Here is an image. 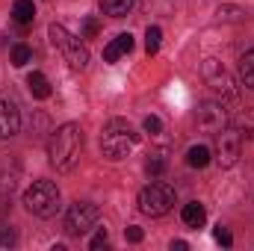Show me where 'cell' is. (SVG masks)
<instances>
[{"mask_svg":"<svg viewBox=\"0 0 254 251\" xmlns=\"http://www.w3.org/2000/svg\"><path fill=\"white\" fill-rule=\"evenodd\" d=\"M142 237H145V234H142V228H136V225H133V228H127V240H130V243H142Z\"/></svg>","mask_w":254,"mask_h":251,"instance_id":"cell-27","label":"cell"},{"mask_svg":"<svg viewBox=\"0 0 254 251\" xmlns=\"http://www.w3.org/2000/svg\"><path fill=\"white\" fill-rule=\"evenodd\" d=\"M240 133H246V136L254 139V110H246V116H243V130H240Z\"/></svg>","mask_w":254,"mask_h":251,"instance_id":"cell-24","label":"cell"},{"mask_svg":"<svg viewBox=\"0 0 254 251\" xmlns=\"http://www.w3.org/2000/svg\"><path fill=\"white\" fill-rule=\"evenodd\" d=\"M21 130V113L12 101H0V139H12Z\"/></svg>","mask_w":254,"mask_h":251,"instance_id":"cell-10","label":"cell"},{"mask_svg":"<svg viewBox=\"0 0 254 251\" xmlns=\"http://www.w3.org/2000/svg\"><path fill=\"white\" fill-rule=\"evenodd\" d=\"M24 207L39 216V219H51L60 210V189L54 181H36L33 187L24 192Z\"/></svg>","mask_w":254,"mask_h":251,"instance_id":"cell-3","label":"cell"},{"mask_svg":"<svg viewBox=\"0 0 254 251\" xmlns=\"http://www.w3.org/2000/svg\"><path fill=\"white\" fill-rule=\"evenodd\" d=\"M98 3H101L104 15H110V18H125L133 6V0H98Z\"/></svg>","mask_w":254,"mask_h":251,"instance_id":"cell-15","label":"cell"},{"mask_svg":"<svg viewBox=\"0 0 254 251\" xmlns=\"http://www.w3.org/2000/svg\"><path fill=\"white\" fill-rule=\"evenodd\" d=\"M27 89H30V95L39 98V101L51 98V83H48V77H45L42 71H33V74L27 77Z\"/></svg>","mask_w":254,"mask_h":251,"instance_id":"cell-12","label":"cell"},{"mask_svg":"<svg viewBox=\"0 0 254 251\" xmlns=\"http://www.w3.org/2000/svg\"><path fill=\"white\" fill-rule=\"evenodd\" d=\"M6 246H15V231L12 228H0V249Z\"/></svg>","mask_w":254,"mask_h":251,"instance_id":"cell-26","label":"cell"},{"mask_svg":"<svg viewBox=\"0 0 254 251\" xmlns=\"http://www.w3.org/2000/svg\"><path fill=\"white\" fill-rule=\"evenodd\" d=\"M198 127L204 133H219L228 127V110H225V101H207L201 110H198Z\"/></svg>","mask_w":254,"mask_h":251,"instance_id":"cell-8","label":"cell"},{"mask_svg":"<svg viewBox=\"0 0 254 251\" xmlns=\"http://www.w3.org/2000/svg\"><path fill=\"white\" fill-rule=\"evenodd\" d=\"M175 204V189L169 184H151L139 192V210L145 216H166Z\"/></svg>","mask_w":254,"mask_h":251,"instance_id":"cell-6","label":"cell"},{"mask_svg":"<svg viewBox=\"0 0 254 251\" xmlns=\"http://www.w3.org/2000/svg\"><path fill=\"white\" fill-rule=\"evenodd\" d=\"M160 39H163V30L160 27H148V33H145V51H148V57H154L160 51Z\"/></svg>","mask_w":254,"mask_h":251,"instance_id":"cell-18","label":"cell"},{"mask_svg":"<svg viewBox=\"0 0 254 251\" xmlns=\"http://www.w3.org/2000/svg\"><path fill=\"white\" fill-rule=\"evenodd\" d=\"M240 154H243V133L240 130H231V127L219 130L216 133V160H219V166L222 169H231L240 160Z\"/></svg>","mask_w":254,"mask_h":251,"instance_id":"cell-7","label":"cell"},{"mask_svg":"<svg viewBox=\"0 0 254 251\" xmlns=\"http://www.w3.org/2000/svg\"><path fill=\"white\" fill-rule=\"evenodd\" d=\"M204 80L222 95V98H234L237 92H234V80L228 77V71L222 68V63H216V60H207L204 63Z\"/></svg>","mask_w":254,"mask_h":251,"instance_id":"cell-9","label":"cell"},{"mask_svg":"<svg viewBox=\"0 0 254 251\" xmlns=\"http://www.w3.org/2000/svg\"><path fill=\"white\" fill-rule=\"evenodd\" d=\"M213 237H216V243H219V246H231V243H234L231 231H228V228H222V225L216 228V234H213Z\"/></svg>","mask_w":254,"mask_h":251,"instance_id":"cell-25","label":"cell"},{"mask_svg":"<svg viewBox=\"0 0 254 251\" xmlns=\"http://www.w3.org/2000/svg\"><path fill=\"white\" fill-rule=\"evenodd\" d=\"M187 249V243H184V240H175V243H172V251H184Z\"/></svg>","mask_w":254,"mask_h":251,"instance_id":"cell-28","label":"cell"},{"mask_svg":"<svg viewBox=\"0 0 254 251\" xmlns=\"http://www.w3.org/2000/svg\"><path fill=\"white\" fill-rule=\"evenodd\" d=\"M207 163H210V148H207V145H192L190 151H187V166L204 169Z\"/></svg>","mask_w":254,"mask_h":251,"instance_id":"cell-16","label":"cell"},{"mask_svg":"<svg viewBox=\"0 0 254 251\" xmlns=\"http://www.w3.org/2000/svg\"><path fill=\"white\" fill-rule=\"evenodd\" d=\"M107 243H110V237H107V231H104V228H98V234L92 237V243H89V249H92V251H98V249H104Z\"/></svg>","mask_w":254,"mask_h":251,"instance_id":"cell-23","label":"cell"},{"mask_svg":"<svg viewBox=\"0 0 254 251\" xmlns=\"http://www.w3.org/2000/svg\"><path fill=\"white\" fill-rule=\"evenodd\" d=\"M240 77H243V83H246L249 89H254V48L240 60Z\"/></svg>","mask_w":254,"mask_h":251,"instance_id":"cell-17","label":"cell"},{"mask_svg":"<svg viewBox=\"0 0 254 251\" xmlns=\"http://www.w3.org/2000/svg\"><path fill=\"white\" fill-rule=\"evenodd\" d=\"M98 219H101V210L89 201H77L68 207L65 213V234L68 237H83L89 234L92 228H98Z\"/></svg>","mask_w":254,"mask_h":251,"instance_id":"cell-5","label":"cell"},{"mask_svg":"<svg viewBox=\"0 0 254 251\" xmlns=\"http://www.w3.org/2000/svg\"><path fill=\"white\" fill-rule=\"evenodd\" d=\"M142 127H145V133H151V136H157V133L163 130V122H160L157 116H148V119L142 122Z\"/></svg>","mask_w":254,"mask_h":251,"instance_id":"cell-22","label":"cell"},{"mask_svg":"<svg viewBox=\"0 0 254 251\" xmlns=\"http://www.w3.org/2000/svg\"><path fill=\"white\" fill-rule=\"evenodd\" d=\"M48 36H51V45L65 57V63H71L74 68H86V65H89V51H86V45H83L77 36H71L63 24H51V27H48Z\"/></svg>","mask_w":254,"mask_h":251,"instance_id":"cell-4","label":"cell"},{"mask_svg":"<svg viewBox=\"0 0 254 251\" xmlns=\"http://www.w3.org/2000/svg\"><path fill=\"white\" fill-rule=\"evenodd\" d=\"M12 18H15V24L30 27L33 18H36V6H33V0H15V6H12Z\"/></svg>","mask_w":254,"mask_h":251,"instance_id":"cell-13","label":"cell"},{"mask_svg":"<svg viewBox=\"0 0 254 251\" xmlns=\"http://www.w3.org/2000/svg\"><path fill=\"white\" fill-rule=\"evenodd\" d=\"M30 60H33V51H30L27 45H15V48H12V65H15V68H24Z\"/></svg>","mask_w":254,"mask_h":251,"instance_id":"cell-19","label":"cell"},{"mask_svg":"<svg viewBox=\"0 0 254 251\" xmlns=\"http://www.w3.org/2000/svg\"><path fill=\"white\" fill-rule=\"evenodd\" d=\"M181 219H184V225H187V228H201V225L207 222V210H204L198 201H192V204H187V207H184Z\"/></svg>","mask_w":254,"mask_h":251,"instance_id":"cell-14","label":"cell"},{"mask_svg":"<svg viewBox=\"0 0 254 251\" xmlns=\"http://www.w3.org/2000/svg\"><path fill=\"white\" fill-rule=\"evenodd\" d=\"M98 33H101V21H98V18H86V21H83V36H80V39H95Z\"/></svg>","mask_w":254,"mask_h":251,"instance_id":"cell-20","label":"cell"},{"mask_svg":"<svg viewBox=\"0 0 254 251\" xmlns=\"http://www.w3.org/2000/svg\"><path fill=\"white\" fill-rule=\"evenodd\" d=\"M133 51V36L130 33H122V36H116L107 48H104V60L107 63H119L125 54H130Z\"/></svg>","mask_w":254,"mask_h":251,"instance_id":"cell-11","label":"cell"},{"mask_svg":"<svg viewBox=\"0 0 254 251\" xmlns=\"http://www.w3.org/2000/svg\"><path fill=\"white\" fill-rule=\"evenodd\" d=\"M163 169H166V160H163L160 154H157V157H151V160H148V166H145V172H148L151 178H157V175H163Z\"/></svg>","mask_w":254,"mask_h":251,"instance_id":"cell-21","label":"cell"},{"mask_svg":"<svg viewBox=\"0 0 254 251\" xmlns=\"http://www.w3.org/2000/svg\"><path fill=\"white\" fill-rule=\"evenodd\" d=\"M80 151H83V130L80 125L68 122V125L57 127L51 142H48V157H51V166L57 172H71L80 160Z\"/></svg>","mask_w":254,"mask_h":251,"instance_id":"cell-1","label":"cell"},{"mask_svg":"<svg viewBox=\"0 0 254 251\" xmlns=\"http://www.w3.org/2000/svg\"><path fill=\"white\" fill-rule=\"evenodd\" d=\"M136 145H139V133L130 127V122H125V119L107 122L104 133H101V151H104L110 160H122V157H127Z\"/></svg>","mask_w":254,"mask_h":251,"instance_id":"cell-2","label":"cell"}]
</instances>
